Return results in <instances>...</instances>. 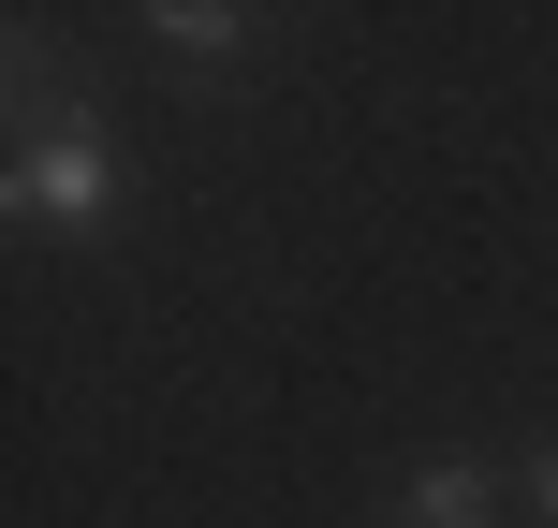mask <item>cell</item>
Masks as SVG:
<instances>
[{"label": "cell", "instance_id": "6da1fadb", "mask_svg": "<svg viewBox=\"0 0 558 528\" xmlns=\"http://www.w3.org/2000/svg\"><path fill=\"white\" fill-rule=\"evenodd\" d=\"M15 221H59V235H104L118 221V147H104V103H59L15 133Z\"/></svg>", "mask_w": 558, "mask_h": 528}, {"label": "cell", "instance_id": "7a4b0ae2", "mask_svg": "<svg viewBox=\"0 0 558 528\" xmlns=\"http://www.w3.org/2000/svg\"><path fill=\"white\" fill-rule=\"evenodd\" d=\"M397 528H500V484H485L471 455H426V470L397 484Z\"/></svg>", "mask_w": 558, "mask_h": 528}, {"label": "cell", "instance_id": "3957f363", "mask_svg": "<svg viewBox=\"0 0 558 528\" xmlns=\"http://www.w3.org/2000/svg\"><path fill=\"white\" fill-rule=\"evenodd\" d=\"M147 29H162L177 59H235V29H251V15H221V0H162Z\"/></svg>", "mask_w": 558, "mask_h": 528}, {"label": "cell", "instance_id": "277c9868", "mask_svg": "<svg viewBox=\"0 0 558 528\" xmlns=\"http://www.w3.org/2000/svg\"><path fill=\"white\" fill-rule=\"evenodd\" d=\"M530 500H544V514H558V441H544V470H530Z\"/></svg>", "mask_w": 558, "mask_h": 528}]
</instances>
